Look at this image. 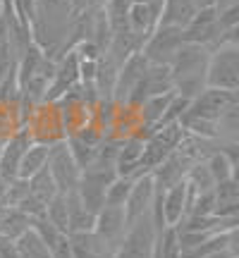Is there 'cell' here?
Wrapping results in <instances>:
<instances>
[{"mask_svg":"<svg viewBox=\"0 0 239 258\" xmlns=\"http://www.w3.org/2000/svg\"><path fill=\"white\" fill-rule=\"evenodd\" d=\"M206 64H208V50L203 46H196V43L180 46L175 57L167 64L177 96L194 101L206 89Z\"/></svg>","mask_w":239,"mask_h":258,"instance_id":"1","label":"cell"},{"mask_svg":"<svg viewBox=\"0 0 239 258\" xmlns=\"http://www.w3.org/2000/svg\"><path fill=\"white\" fill-rule=\"evenodd\" d=\"M182 139H184V129L180 127V122L153 129L146 137V141H144V153H141V160H139L137 175L134 177L151 175V172L182 144Z\"/></svg>","mask_w":239,"mask_h":258,"instance_id":"2","label":"cell"},{"mask_svg":"<svg viewBox=\"0 0 239 258\" xmlns=\"http://www.w3.org/2000/svg\"><path fill=\"white\" fill-rule=\"evenodd\" d=\"M206 86L237 91L239 89V43L220 46L208 53Z\"/></svg>","mask_w":239,"mask_h":258,"instance_id":"3","label":"cell"},{"mask_svg":"<svg viewBox=\"0 0 239 258\" xmlns=\"http://www.w3.org/2000/svg\"><path fill=\"white\" fill-rule=\"evenodd\" d=\"M156 237H158V230H156V225H153L151 213H148L144 218L129 222L125 237L117 244L115 256L117 258H151L153 246H156Z\"/></svg>","mask_w":239,"mask_h":258,"instance_id":"4","label":"cell"},{"mask_svg":"<svg viewBox=\"0 0 239 258\" xmlns=\"http://www.w3.org/2000/svg\"><path fill=\"white\" fill-rule=\"evenodd\" d=\"M184 43L182 38V27H170V24H158L151 36L141 43V55L146 57L151 64H170V60L175 57L180 46Z\"/></svg>","mask_w":239,"mask_h":258,"instance_id":"5","label":"cell"},{"mask_svg":"<svg viewBox=\"0 0 239 258\" xmlns=\"http://www.w3.org/2000/svg\"><path fill=\"white\" fill-rule=\"evenodd\" d=\"M46 167H48V172H50V177H53V182H55L60 194L74 191L77 184H79V179H82V167L77 165V160L72 158L70 148L65 144V139L50 146V156H48Z\"/></svg>","mask_w":239,"mask_h":258,"instance_id":"6","label":"cell"},{"mask_svg":"<svg viewBox=\"0 0 239 258\" xmlns=\"http://www.w3.org/2000/svg\"><path fill=\"white\" fill-rule=\"evenodd\" d=\"M234 105H239L237 91H225V89H211V86H206V89L189 103V108H187L184 115L218 122L222 115L227 110H232Z\"/></svg>","mask_w":239,"mask_h":258,"instance_id":"7","label":"cell"},{"mask_svg":"<svg viewBox=\"0 0 239 258\" xmlns=\"http://www.w3.org/2000/svg\"><path fill=\"white\" fill-rule=\"evenodd\" d=\"M222 31H227V29L218 27V12H215V8H199L194 12V17L184 24L182 38L184 43H196V46H203L206 50H211L215 38L220 36Z\"/></svg>","mask_w":239,"mask_h":258,"instance_id":"8","label":"cell"},{"mask_svg":"<svg viewBox=\"0 0 239 258\" xmlns=\"http://www.w3.org/2000/svg\"><path fill=\"white\" fill-rule=\"evenodd\" d=\"M77 84H79V55L72 48V50H67L65 55H60L55 60L53 79H50V86H48L46 96H43V103H55L70 89H74Z\"/></svg>","mask_w":239,"mask_h":258,"instance_id":"9","label":"cell"},{"mask_svg":"<svg viewBox=\"0 0 239 258\" xmlns=\"http://www.w3.org/2000/svg\"><path fill=\"white\" fill-rule=\"evenodd\" d=\"M29 144H31V137H29V132L24 127L12 132L3 141V146H0V182L3 184H8V182H12L17 177L19 160L24 156V151L29 148Z\"/></svg>","mask_w":239,"mask_h":258,"instance_id":"10","label":"cell"},{"mask_svg":"<svg viewBox=\"0 0 239 258\" xmlns=\"http://www.w3.org/2000/svg\"><path fill=\"white\" fill-rule=\"evenodd\" d=\"M148 60L141 55V50L132 53V55L119 64L117 70V82H115V89H112V103L117 105H125V101L129 98V93L137 89V84L141 82V77L146 72Z\"/></svg>","mask_w":239,"mask_h":258,"instance_id":"11","label":"cell"},{"mask_svg":"<svg viewBox=\"0 0 239 258\" xmlns=\"http://www.w3.org/2000/svg\"><path fill=\"white\" fill-rule=\"evenodd\" d=\"M156 201V184H153V177L151 175H141L134 177L132 182V191H129L127 201H125V215L127 222H134L139 218H144L151 213V206Z\"/></svg>","mask_w":239,"mask_h":258,"instance_id":"12","label":"cell"},{"mask_svg":"<svg viewBox=\"0 0 239 258\" xmlns=\"http://www.w3.org/2000/svg\"><path fill=\"white\" fill-rule=\"evenodd\" d=\"M127 227H129V222H127V215H125L122 206H103L101 211L96 213L93 232L98 237H103L115 251H117V244L122 241Z\"/></svg>","mask_w":239,"mask_h":258,"instance_id":"13","label":"cell"},{"mask_svg":"<svg viewBox=\"0 0 239 258\" xmlns=\"http://www.w3.org/2000/svg\"><path fill=\"white\" fill-rule=\"evenodd\" d=\"M160 19V8L144 3V0H132L127 10V29L129 34L139 41V46L151 36V31L158 27Z\"/></svg>","mask_w":239,"mask_h":258,"instance_id":"14","label":"cell"},{"mask_svg":"<svg viewBox=\"0 0 239 258\" xmlns=\"http://www.w3.org/2000/svg\"><path fill=\"white\" fill-rule=\"evenodd\" d=\"M158 206H160L165 227H177V222L187 215V182L182 179V182L158 191Z\"/></svg>","mask_w":239,"mask_h":258,"instance_id":"15","label":"cell"},{"mask_svg":"<svg viewBox=\"0 0 239 258\" xmlns=\"http://www.w3.org/2000/svg\"><path fill=\"white\" fill-rule=\"evenodd\" d=\"M70 237V249L74 258H112L115 249L96 232H74Z\"/></svg>","mask_w":239,"mask_h":258,"instance_id":"16","label":"cell"},{"mask_svg":"<svg viewBox=\"0 0 239 258\" xmlns=\"http://www.w3.org/2000/svg\"><path fill=\"white\" fill-rule=\"evenodd\" d=\"M144 141L139 134H132V137H125L119 141L117 148V160H115V172L117 177H132L137 175L139 160H141V153H144Z\"/></svg>","mask_w":239,"mask_h":258,"instance_id":"17","label":"cell"},{"mask_svg":"<svg viewBox=\"0 0 239 258\" xmlns=\"http://www.w3.org/2000/svg\"><path fill=\"white\" fill-rule=\"evenodd\" d=\"M50 146H53V144H41V141H31V144H29V148L24 151V156H22L19 167H17L19 179H29V177H34L38 170H43V167L48 165Z\"/></svg>","mask_w":239,"mask_h":258,"instance_id":"18","label":"cell"},{"mask_svg":"<svg viewBox=\"0 0 239 258\" xmlns=\"http://www.w3.org/2000/svg\"><path fill=\"white\" fill-rule=\"evenodd\" d=\"M67 199V234H74V232H91L93 222H96V215L89 213L82 206L77 191L65 194Z\"/></svg>","mask_w":239,"mask_h":258,"instance_id":"19","label":"cell"},{"mask_svg":"<svg viewBox=\"0 0 239 258\" xmlns=\"http://www.w3.org/2000/svg\"><path fill=\"white\" fill-rule=\"evenodd\" d=\"M196 5L192 0H163L160 5V19L158 24H170V27H182L194 17Z\"/></svg>","mask_w":239,"mask_h":258,"instance_id":"20","label":"cell"},{"mask_svg":"<svg viewBox=\"0 0 239 258\" xmlns=\"http://www.w3.org/2000/svg\"><path fill=\"white\" fill-rule=\"evenodd\" d=\"M17 244V256L19 258H50V251L43 244V239L36 234L34 227H29L19 239H15Z\"/></svg>","mask_w":239,"mask_h":258,"instance_id":"21","label":"cell"},{"mask_svg":"<svg viewBox=\"0 0 239 258\" xmlns=\"http://www.w3.org/2000/svg\"><path fill=\"white\" fill-rule=\"evenodd\" d=\"M27 182H29V194H31L38 203H43V206H46L55 194H60L57 191V186H55V182H53V177H50V172H48V167L38 170L36 175L29 177Z\"/></svg>","mask_w":239,"mask_h":258,"instance_id":"22","label":"cell"},{"mask_svg":"<svg viewBox=\"0 0 239 258\" xmlns=\"http://www.w3.org/2000/svg\"><path fill=\"white\" fill-rule=\"evenodd\" d=\"M203 163H206V167H208V172L213 175L215 184H218V182H225V179H232V177H237V167L232 165L230 158L225 156L220 148H215Z\"/></svg>","mask_w":239,"mask_h":258,"instance_id":"23","label":"cell"},{"mask_svg":"<svg viewBox=\"0 0 239 258\" xmlns=\"http://www.w3.org/2000/svg\"><path fill=\"white\" fill-rule=\"evenodd\" d=\"M55 230L67 234V199L65 194H55L50 201L46 203V215H43Z\"/></svg>","mask_w":239,"mask_h":258,"instance_id":"24","label":"cell"},{"mask_svg":"<svg viewBox=\"0 0 239 258\" xmlns=\"http://www.w3.org/2000/svg\"><path fill=\"white\" fill-rule=\"evenodd\" d=\"M132 177H115L105 189V206H125L129 191H132Z\"/></svg>","mask_w":239,"mask_h":258,"instance_id":"25","label":"cell"},{"mask_svg":"<svg viewBox=\"0 0 239 258\" xmlns=\"http://www.w3.org/2000/svg\"><path fill=\"white\" fill-rule=\"evenodd\" d=\"M239 139V105L227 110L218 120V141H237Z\"/></svg>","mask_w":239,"mask_h":258,"instance_id":"26","label":"cell"},{"mask_svg":"<svg viewBox=\"0 0 239 258\" xmlns=\"http://www.w3.org/2000/svg\"><path fill=\"white\" fill-rule=\"evenodd\" d=\"M213 194H215V203H239V182H237V177L225 179V182H218V184L213 186Z\"/></svg>","mask_w":239,"mask_h":258,"instance_id":"27","label":"cell"},{"mask_svg":"<svg viewBox=\"0 0 239 258\" xmlns=\"http://www.w3.org/2000/svg\"><path fill=\"white\" fill-rule=\"evenodd\" d=\"M48 251H50V258H74L72 249H70V237H67V234H63Z\"/></svg>","mask_w":239,"mask_h":258,"instance_id":"28","label":"cell"},{"mask_svg":"<svg viewBox=\"0 0 239 258\" xmlns=\"http://www.w3.org/2000/svg\"><path fill=\"white\" fill-rule=\"evenodd\" d=\"M0 258H19L15 239H10L5 234H0Z\"/></svg>","mask_w":239,"mask_h":258,"instance_id":"29","label":"cell"},{"mask_svg":"<svg viewBox=\"0 0 239 258\" xmlns=\"http://www.w3.org/2000/svg\"><path fill=\"white\" fill-rule=\"evenodd\" d=\"M86 10H93L91 0H70V15H82Z\"/></svg>","mask_w":239,"mask_h":258,"instance_id":"30","label":"cell"},{"mask_svg":"<svg viewBox=\"0 0 239 258\" xmlns=\"http://www.w3.org/2000/svg\"><path fill=\"white\" fill-rule=\"evenodd\" d=\"M194 5H196V10L199 8H213L215 5V0H192Z\"/></svg>","mask_w":239,"mask_h":258,"instance_id":"31","label":"cell"},{"mask_svg":"<svg viewBox=\"0 0 239 258\" xmlns=\"http://www.w3.org/2000/svg\"><path fill=\"white\" fill-rule=\"evenodd\" d=\"M91 3H93V10H98V8H103L108 0H91Z\"/></svg>","mask_w":239,"mask_h":258,"instance_id":"32","label":"cell"},{"mask_svg":"<svg viewBox=\"0 0 239 258\" xmlns=\"http://www.w3.org/2000/svg\"><path fill=\"white\" fill-rule=\"evenodd\" d=\"M3 12H5V3L0 0V22H3Z\"/></svg>","mask_w":239,"mask_h":258,"instance_id":"33","label":"cell"},{"mask_svg":"<svg viewBox=\"0 0 239 258\" xmlns=\"http://www.w3.org/2000/svg\"><path fill=\"white\" fill-rule=\"evenodd\" d=\"M112 258H117V256H112Z\"/></svg>","mask_w":239,"mask_h":258,"instance_id":"34","label":"cell"}]
</instances>
